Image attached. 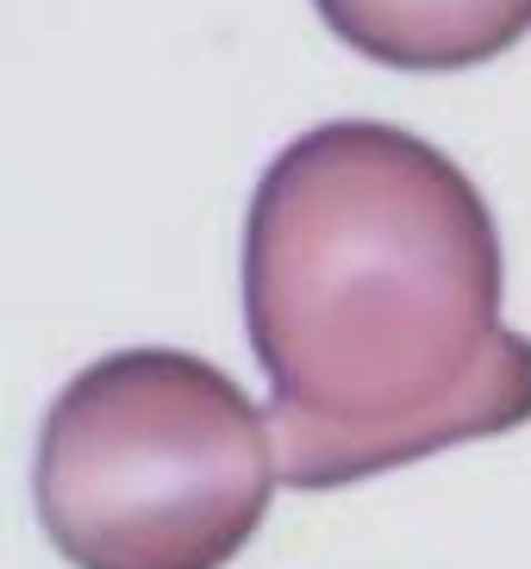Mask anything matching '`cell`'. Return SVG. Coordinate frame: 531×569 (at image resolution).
I'll use <instances>...</instances> for the list:
<instances>
[{
    "instance_id": "6da1fadb",
    "label": "cell",
    "mask_w": 531,
    "mask_h": 569,
    "mask_svg": "<svg viewBox=\"0 0 531 569\" xmlns=\"http://www.w3.org/2000/svg\"><path fill=\"white\" fill-rule=\"evenodd\" d=\"M500 295L494 213L438 144L382 119L300 132L244 213L282 482L325 495L531 426V338Z\"/></svg>"
},
{
    "instance_id": "3957f363",
    "label": "cell",
    "mask_w": 531,
    "mask_h": 569,
    "mask_svg": "<svg viewBox=\"0 0 531 569\" xmlns=\"http://www.w3.org/2000/svg\"><path fill=\"white\" fill-rule=\"evenodd\" d=\"M350 51L394 69H469L531 32V0H313Z\"/></svg>"
},
{
    "instance_id": "7a4b0ae2",
    "label": "cell",
    "mask_w": 531,
    "mask_h": 569,
    "mask_svg": "<svg viewBox=\"0 0 531 569\" xmlns=\"http://www.w3.org/2000/svg\"><path fill=\"white\" fill-rule=\"evenodd\" d=\"M275 476V426L226 369L132 345L50 401L32 488L76 569H226L263 526Z\"/></svg>"
}]
</instances>
